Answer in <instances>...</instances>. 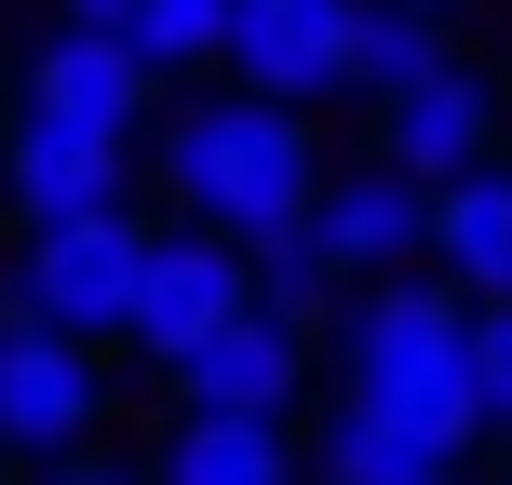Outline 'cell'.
I'll return each mask as SVG.
<instances>
[{"label":"cell","mask_w":512,"mask_h":485,"mask_svg":"<svg viewBox=\"0 0 512 485\" xmlns=\"http://www.w3.org/2000/svg\"><path fill=\"white\" fill-rule=\"evenodd\" d=\"M337 378H351V405L432 432L445 459H472V432H486L472 418V297L459 283H418V270L364 283L351 324H337Z\"/></svg>","instance_id":"1"},{"label":"cell","mask_w":512,"mask_h":485,"mask_svg":"<svg viewBox=\"0 0 512 485\" xmlns=\"http://www.w3.org/2000/svg\"><path fill=\"white\" fill-rule=\"evenodd\" d=\"M243 310V243H216V230H149V270H135V351L149 364H176L189 337H216Z\"/></svg>","instance_id":"9"},{"label":"cell","mask_w":512,"mask_h":485,"mask_svg":"<svg viewBox=\"0 0 512 485\" xmlns=\"http://www.w3.org/2000/svg\"><path fill=\"white\" fill-rule=\"evenodd\" d=\"M27 485H149V459H122V445H68V459H41Z\"/></svg>","instance_id":"18"},{"label":"cell","mask_w":512,"mask_h":485,"mask_svg":"<svg viewBox=\"0 0 512 485\" xmlns=\"http://www.w3.org/2000/svg\"><path fill=\"white\" fill-rule=\"evenodd\" d=\"M310 472L324 485H459V459H445L432 432H405V418H378V405H337Z\"/></svg>","instance_id":"15"},{"label":"cell","mask_w":512,"mask_h":485,"mask_svg":"<svg viewBox=\"0 0 512 485\" xmlns=\"http://www.w3.org/2000/svg\"><path fill=\"white\" fill-rule=\"evenodd\" d=\"M162 189H176V216L216 230V243H256L270 216H310V189H324L310 108H270V95L176 108V122H162Z\"/></svg>","instance_id":"2"},{"label":"cell","mask_w":512,"mask_h":485,"mask_svg":"<svg viewBox=\"0 0 512 485\" xmlns=\"http://www.w3.org/2000/svg\"><path fill=\"white\" fill-rule=\"evenodd\" d=\"M310 243H324L337 283H391V270H418V256H432V189L391 176V162H364V176L310 189Z\"/></svg>","instance_id":"8"},{"label":"cell","mask_w":512,"mask_h":485,"mask_svg":"<svg viewBox=\"0 0 512 485\" xmlns=\"http://www.w3.org/2000/svg\"><path fill=\"white\" fill-rule=\"evenodd\" d=\"M432 270L459 297H512V162H472L432 189Z\"/></svg>","instance_id":"12"},{"label":"cell","mask_w":512,"mask_h":485,"mask_svg":"<svg viewBox=\"0 0 512 485\" xmlns=\"http://www.w3.org/2000/svg\"><path fill=\"white\" fill-rule=\"evenodd\" d=\"M108 418V364L81 351V337L27 324V310H0V459H68V445H95Z\"/></svg>","instance_id":"4"},{"label":"cell","mask_w":512,"mask_h":485,"mask_svg":"<svg viewBox=\"0 0 512 485\" xmlns=\"http://www.w3.org/2000/svg\"><path fill=\"white\" fill-rule=\"evenodd\" d=\"M162 378H176V418H283L297 378H310V337H283L270 310H230V324L189 337Z\"/></svg>","instance_id":"6"},{"label":"cell","mask_w":512,"mask_h":485,"mask_svg":"<svg viewBox=\"0 0 512 485\" xmlns=\"http://www.w3.org/2000/svg\"><path fill=\"white\" fill-rule=\"evenodd\" d=\"M122 41L149 54L162 81H176V68H216V41H230V0H135Z\"/></svg>","instance_id":"17"},{"label":"cell","mask_w":512,"mask_h":485,"mask_svg":"<svg viewBox=\"0 0 512 485\" xmlns=\"http://www.w3.org/2000/svg\"><path fill=\"white\" fill-rule=\"evenodd\" d=\"M445 68V27L418 14V0H364L351 14V95H405V81Z\"/></svg>","instance_id":"16"},{"label":"cell","mask_w":512,"mask_h":485,"mask_svg":"<svg viewBox=\"0 0 512 485\" xmlns=\"http://www.w3.org/2000/svg\"><path fill=\"white\" fill-rule=\"evenodd\" d=\"M162 95V68L122 41V27H68V41L27 54V108H54V122H95V135H135Z\"/></svg>","instance_id":"11"},{"label":"cell","mask_w":512,"mask_h":485,"mask_svg":"<svg viewBox=\"0 0 512 485\" xmlns=\"http://www.w3.org/2000/svg\"><path fill=\"white\" fill-rule=\"evenodd\" d=\"M351 14L364 0H230V68H243V95H270V108H324V95H351Z\"/></svg>","instance_id":"5"},{"label":"cell","mask_w":512,"mask_h":485,"mask_svg":"<svg viewBox=\"0 0 512 485\" xmlns=\"http://www.w3.org/2000/svg\"><path fill=\"white\" fill-rule=\"evenodd\" d=\"M243 310H270L283 337L337 324V270H324V243H310V216H270V230L243 243Z\"/></svg>","instance_id":"14"},{"label":"cell","mask_w":512,"mask_h":485,"mask_svg":"<svg viewBox=\"0 0 512 485\" xmlns=\"http://www.w3.org/2000/svg\"><path fill=\"white\" fill-rule=\"evenodd\" d=\"M135 270H149V230H135L122 203H108V216H68V230H27L14 310L54 324V337H81V351H108V337L135 324Z\"/></svg>","instance_id":"3"},{"label":"cell","mask_w":512,"mask_h":485,"mask_svg":"<svg viewBox=\"0 0 512 485\" xmlns=\"http://www.w3.org/2000/svg\"><path fill=\"white\" fill-rule=\"evenodd\" d=\"M54 14H68V27H122L135 0H54Z\"/></svg>","instance_id":"19"},{"label":"cell","mask_w":512,"mask_h":485,"mask_svg":"<svg viewBox=\"0 0 512 485\" xmlns=\"http://www.w3.org/2000/svg\"><path fill=\"white\" fill-rule=\"evenodd\" d=\"M418 14H445V0H418Z\"/></svg>","instance_id":"21"},{"label":"cell","mask_w":512,"mask_h":485,"mask_svg":"<svg viewBox=\"0 0 512 485\" xmlns=\"http://www.w3.org/2000/svg\"><path fill=\"white\" fill-rule=\"evenodd\" d=\"M0 189H14V216H27V230L108 216V203H122V135H95V122H54V108H14Z\"/></svg>","instance_id":"10"},{"label":"cell","mask_w":512,"mask_h":485,"mask_svg":"<svg viewBox=\"0 0 512 485\" xmlns=\"http://www.w3.org/2000/svg\"><path fill=\"white\" fill-rule=\"evenodd\" d=\"M149 485H297V445H283V418H176Z\"/></svg>","instance_id":"13"},{"label":"cell","mask_w":512,"mask_h":485,"mask_svg":"<svg viewBox=\"0 0 512 485\" xmlns=\"http://www.w3.org/2000/svg\"><path fill=\"white\" fill-rule=\"evenodd\" d=\"M378 162H391V176H418V189H445V176H472V162H499V95L445 54L432 81L378 95Z\"/></svg>","instance_id":"7"},{"label":"cell","mask_w":512,"mask_h":485,"mask_svg":"<svg viewBox=\"0 0 512 485\" xmlns=\"http://www.w3.org/2000/svg\"><path fill=\"white\" fill-rule=\"evenodd\" d=\"M486 324H499V337H512V297H486Z\"/></svg>","instance_id":"20"}]
</instances>
